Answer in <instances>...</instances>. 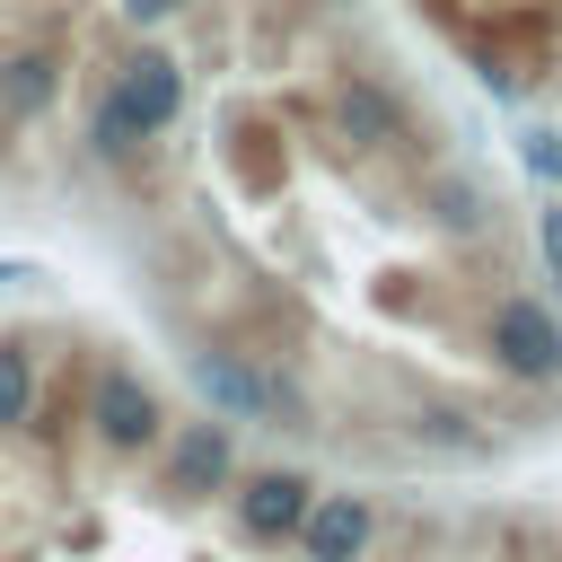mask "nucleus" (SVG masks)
<instances>
[{
    "mask_svg": "<svg viewBox=\"0 0 562 562\" xmlns=\"http://www.w3.org/2000/svg\"><path fill=\"white\" fill-rule=\"evenodd\" d=\"M184 378H193V395H202L220 422H272V430H307V395H299L290 378H272L263 360L228 351V342H193V351H184Z\"/></svg>",
    "mask_w": 562,
    "mask_h": 562,
    "instance_id": "nucleus-1",
    "label": "nucleus"
},
{
    "mask_svg": "<svg viewBox=\"0 0 562 562\" xmlns=\"http://www.w3.org/2000/svg\"><path fill=\"white\" fill-rule=\"evenodd\" d=\"M158 430H167V413H158L149 378L132 360H97L88 369V439L105 457H140V448H158Z\"/></svg>",
    "mask_w": 562,
    "mask_h": 562,
    "instance_id": "nucleus-2",
    "label": "nucleus"
},
{
    "mask_svg": "<svg viewBox=\"0 0 562 562\" xmlns=\"http://www.w3.org/2000/svg\"><path fill=\"white\" fill-rule=\"evenodd\" d=\"M483 351H492L509 378L553 386V378H562V316H553L544 299L509 290V299H492V316H483Z\"/></svg>",
    "mask_w": 562,
    "mask_h": 562,
    "instance_id": "nucleus-3",
    "label": "nucleus"
},
{
    "mask_svg": "<svg viewBox=\"0 0 562 562\" xmlns=\"http://www.w3.org/2000/svg\"><path fill=\"white\" fill-rule=\"evenodd\" d=\"M307 501H316V483L290 474V465H255L246 483H228V509H237V536L246 544H290L299 518H307Z\"/></svg>",
    "mask_w": 562,
    "mask_h": 562,
    "instance_id": "nucleus-4",
    "label": "nucleus"
},
{
    "mask_svg": "<svg viewBox=\"0 0 562 562\" xmlns=\"http://www.w3.org/2000/svg\"><path fill=\"white\" fill-rule=\"evenodd\" d=\"M167 501H220L228 483H237V439H228V422H184L176 430V448H167Z\"/></svg>",
    "mask_w": 562,
    "mask_h": 562,
    "instance_id": "nucleus-5",
    "label": "nucleus"
},
{
    "mask_svg": "<svg viewBox=\"0 0 562 562\" xmlns=\"http://www.w3.org/2000/svg\"><path fill=\"white\" fill-rule=\"evenodd\" d=\"M105 97H114V105L140 123V140H149V132H167V123L184 114V70H176V53H149V44H140V53L114 61Z\"/></svg>",
    "mask_w": 562,
    "mask_h": 562,
    "instance_id": "nucleus-6",
    "label": "nucleus"
},
{
    "mask_svg": "<svg viewBox=\"0 0 562 562\" xmlns=\"http://www.w3.org/2000/svg\"><path fill=\"white\" fill-rule=\"evenodd\" d=\"M290 544H299L307 562H360V553L378 544V509H369L360 492H316Z\"/></svg>",
    "mask_w": 562,
    "mask_h": 562,
    "instance_id": "nucleus-7",
    "label": "nucleus"
},
{
    "mask_svg": "<svg viewBox=\"0 0 562 562\" xmlns=\"http://www.w3.org/2000/svg\"><path fill=\"white\" fill-rule=\"evenodd\" d=\"M334 123H342L351 149H395V132H404V123H395V97H386L378 79H342V88H334Z\"/></svg>",
    "mask_w": 562,
    "mask_h": 562,
    "instance_id": "nucleus-8",
    "label": "nucleus"
},
{
    "mask_svg": "<svg viewBox=\"0 0 562 562\" xmlns=\"http://www.w3.org/2000/svg\"><path fill=\"white\" fill-rule=\"evenodd\" d=\"M53 97H61V61H53V53H9V61H0V114H9V123L44 114Z\"/></svg>",
    "mask_w": 562,
    "mask_h": 562,
    "instance_id": "nucleus-9",
    "label": "nucleus"
},
{
    "mask_svg": "<svg viewBox=\"0 0 562 562\" xmlns=\"http://www.w3.org/2000/svg\"><path fill=\"white\" fill-rule=\"evenodd\" d=\"M26 413H35V351L9 334V342H0V439L26 430Z\"/></svg>",
    "mask_w": 562,
    "mask_h": 562,
    "instance_id": "nucleus-10",
    "label": "nucleus"
},
{
    "mask_svg": "<svg viewBox=\"0 0 562 562\" xmlns=\"http://www.w3.org/2000/svg\"><path fill=\"white\" fill-rule=\"evenodd\" d=\"M88 149H97V158H132V149H140V123H132L114 97H97V114H88Z\"/></svg>",
    "mask_w": 562,
    "mask_h": 562,
    "instance_id": "nucleus-11",
    "label": "nucleus"
},
{
    "mask_svg": "<svg viewBox=\"0 0 562 562\" xmlns=\"http://www.w3.org/2000/svg\"><path fill=\"white\" fill-rule=\"evenodd\" d=\"M430 202H439L448 228H465V237L483 228V193H474V184H430Z\"/></svg>",
    "mask_w": 562,
    "mask_h": 562,
    "instance_id": "nucleus-12",
    "label": "nucleus"
},
{
    "mask_svg": "<svg viewBox=\"0 0 562 562\" xmlns=\"http://www.w3.org/2000/svg\"><path fill=\"white\" fill-rule=\"evenodd\" d=\"M536 255H544V281L562 290V202H544V211H536Z\"/></svg>",
    "mask_w": 562,
    "mask_h": 562,
    "instance_id": "nucleus-13",
    "label": "nucleus"
},
{
    "mask_svg": "<svg viewBox=\"0 0 562 562\" xmlns=\"http://www.w3.org/2000/svg\"><path fill=\"white\" fill-rule=\"evenodd\" d=\"M527 167H536V176H562V140H553V132H527Z\"/></svg>",
    "mask_w": 562,
    "mask_h": 562,
    "instance_id": "nucleus-14",
    "label": "nucleus"
},
{
    "mask_svg": "<svg viewBox=\"0 0 562 562\" xmlns=\"http://www.w3.org/2000/svg\"><path fill=\"white\" fill-rule=\"evenodd\" d=\"M123 18H132V26H167V18H176V0H123Z\"/></svg>",
    "mask_w": 562,
    "mask_h": 562,
    "instance_id": "nucleus-15",
    "label": "nucleus"
},
{
    "mask_svg": "<svg viewBox=\"0 0 562 562\" xmlns=\"http://www.w3.org/2000/svg\"><path fill=\"white\" fill-rule=\"evenodd\" d=\"M9 281H35V263H0V290H9Z\"/></svg>",
    "mask_w": 562,
    "mask_h": 562,
    "instance_id": "nucleus-16",
    "label": "nucleus"
},
{
    "mask_svg": "<svg viewBox=\"0 0 562 562\" xmlns=\"http://www.w3.org/2000/svg\"><path fill=\"white\" fill-rule=\"evenodd\" d=\"M465 9H527V0H465Z\"/></svg>",
    "mask_w": 562,
    "mask_h": 562,
    "instance_id": "nucleus-17",
    "label": "nucleus"
},
{
    "mask_svg": "<svg viewBox=\"0 0 562 562\" xmlns=\"http://www.w3.org/2000/svg\"><path fill=\"white\" fill-rule=\"evenodd\" d=\"M0 149H9V114H0Z\"/></svg>",
    "mask_w": 562,
    "mask_h": 562,
    "instance_id": "nucleus-18",
    "label": "nucleus"
}]
</instances>
